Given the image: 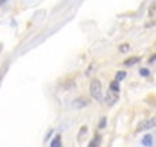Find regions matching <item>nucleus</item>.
I'll return each instance as SVG.
<instances>
[{"label": "nucleus", "instance_id": "f257e3e1", "mask_svg": "<svg viewBox=\"0 0 156 147\" xmlns=\"http://www.w3.org/2000/svg\"><path fill=\"white\" fill-rule=\"evenodd\" d=\"M90 95L95 100L101 98V83L98 81V80H92L90 81Z\"/></svg>", "mask_w": 156, "mask_h": 147}, {"label": "nucleus", "instance_id": "f03ea898", "mask_svg": "<svg viewBox=\"0 0 156 147\" xmlns=\"http://www.w3.org/2000/svg\"><path fill=\"white\" fill-rule=\"evenodd\" d=\"M152 127H156V118H150L147 121H142L141 124H138L136 127V132H142V130H148Z\"/></svg>", "mask_w": 156, "mask_h": 147}, {"label": "nucleus", "instance_id": "7ed1b4c3", "mask_svg": "<svg viewBox=\"0 0 156 147\" xmlns=\"http://www.w3.org/2000/svg\"><path fill=\"white\" fill-rule=\"evenodd\" d=\"M116 101H118V93L109 89V92H107V95H106V103L109 106H113Z\"/></svg>", "mask_w": 156, "mask_h": 147}, {"label": "nucleus", "instance_id": "20e7f679", "mask_svg": "<svg viewBox=\"0 0 156 147\" xmlns=\"http://www.w3.org/2000/svg\"><path fill=\"white\" fill-rule=\"evenodd\" d=\"M142 144H144L145 147H152V144H153V136H152V135H145L144 138H142Z\"/></svg>", "mask_w": 156, "mask_h": 147}, {"label": "nucleus", "instance_id": "39448f33", "mask_svg": "<svg viewBox=\"0 0 156 147\" xmlns=\"http://www.w3.org/2000/svg\"><path fill=\"white\" fill-rule=\"evenodd\" d=\"M51 147H61V136L57 135L55 138H54L52 143H51Z\"/></svg>", "mask_w": 156, "mask_h": 147}, {"label": "nucleus", "instance_id": "423d86ee", "mask_svg": "<svg viewBox=\"0 0 156 147\" xmlns=\"http://www.w3.org/2000/svg\"><path fill=\"white\" fill-rule=\"evenodd\" d=\"M126 77H127V74L124 71H119V72H116V75H115V80H116V81H123Z\"/></svg>", "mask_w": 156, "mask_h": 147}, {"label": "nucleus", "instance_id": "0eeeda50", "mask_svg": "<svg viewBox=\"0 0 156 147\" xmlns=\"http://www.w3.org/2000/svg\"><path fill=\"white\" fill-rule=\"evenodd\" d=\"M100 143H101V138L100 136H95L92 141L89 143V147H98L100 146Z\"/></svg>", "mask_w": 156, "mask_h": 147}, {"label": "nucleus", "instance_id": "6e6552de", "mask_svg": "<svg viewBox=\"0 0 156 147\" xmlns=\"http://www.w3.org/2000/svg\"><path fill=\"white\" fill-rule=\"evenodd\" d=\"M155 12H156V0H153V3L150 5V8H148V16L153 17Z\"/></svg>", "mask_w": 156, "mask_h": 147}, {"label": "nucleus", "instance_id": "1a4fd4ad", "mask_svg": "<svg viewBox=\"0 0 156 147\" xmlns=\"http://www.w3.org/2000/svg\"><path fill=\"white\" fill-rule=\"evenodd\" d=\"M138 61H139V57H132V58L126 60V66H132V64L138 63Z\"/></svg>", "mask_w": 156, "mask_h": 147}, {"label": "nucleus", "instance_id": "9d476101", "mask_svg": "<svg viewBox=\"0 0 156 147\" xmlns=\"http://www.w3.org/2000/svg\"><path fill=\"white\" fill-rule=\"evenodd\" d=\"M110 90L118 92V90H119V81H116V80H115V81H112V83H110Z\"/></svg>", "mask_w": 156, "mask_h": 147}, {"label": "nucleus", "instance_id": "9b49d317", "mask_svg": "<svg viewBox=\"0 0 156 147\" xmlns=\"http://www.w3.org/2000/svg\"><path fill=\"white\" fill-rule=\"evenodd\" d=\"M84 133H87V127H86V126H83V127L80 129V135H78V139H80V141H83Z\"/></svg>", "mask_w": 156, "mask_h": 147}, {"label": "nucleus", "instance_id": "f8f14e48", "mask_svg": "<svg viewBox=\"0 0 156 147\" xmlns=\"http://www.w3.org/2000/svg\"><path fill=\"white\" fill-rule=\"evenodd\" d=\"M128 49H130V46H128L127 43H124V45H121V46H119V51H121V52H127Z\"/></svg>", "mask_w": 156, "mask_h": 147}, {"label": "nucleus", "instance_id": "ddd939ff", "mask_svg": "<svg viewBox=\"0 0 156 147\" xmlns=\"http://www.w3.org/2000/svg\"><path fill=\"white\" fill-rule=\"evenodd\" d=\"M139 74H141L142 77H148V75H150V71H148V69H141Z\"/></svg>", "mask_w": 156, "mask_h": 147}, {"label": "nucleus", "instance_id": "4468645a", "mask_svg": "<svg viewBox=\"0 0 156 147\" xmlns=\"http://www.w3.org/2000/svg\"><path fill=\"white\" fill-rule=\"evenodd\" d=\"M84 104H87V101H83V100H81V101H77V103H73V106H84Z\"/></svg>", "mask_w": 156, "mask_h": 147}, {"label": "nucleus", "instance_id": "2eb2a0df", "mask_svg": "<svg viewBox=\"0 0 156 147\" xmlns=\"http://www.w3.org/2000/svg\"><path fill=\"white\" fill-rule=\"evenodd\" d=\"M100 127H101V129L106 127V118H101V121H100Z\"/></svg>", "mask_w": 156, "mask_h": 147}, {"label": "nucleus", "instance_id": "dca6fc26", "mask_svg": "<svg viewBox=\"0 0 156 147\" xmlns=\"http://www.w3.org/2000/svg\"><path fill=\"white\" fill-rule=\"evenodd\" d=\"M155 60H156V55H153V57L150 58V63H155Z\"/></svg>", "mask_w": 156, "mask_h": 147}, {"label": "nucleus", "instance_id": "f3484780", "mask_svg": "<svg viewBox=\"0 0 156 147\" xmlns=\"http://www.w3.org/2000/svg\"><path fill=\"white\" fill-rule=\"evenodd\" d=\"M2 2H6V0H2Z\"/></svg>", "mask_w": 156, "mask_h": 147}]
</instances>
